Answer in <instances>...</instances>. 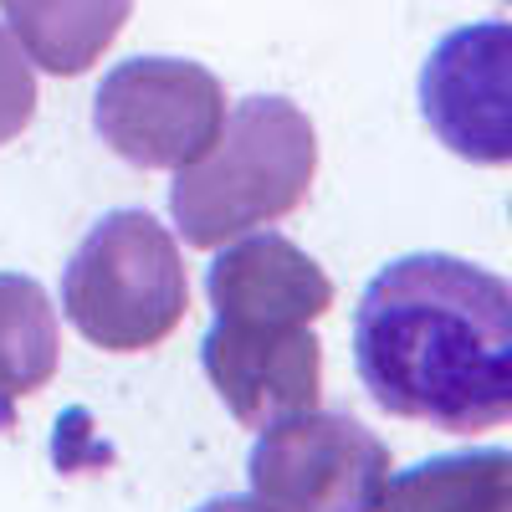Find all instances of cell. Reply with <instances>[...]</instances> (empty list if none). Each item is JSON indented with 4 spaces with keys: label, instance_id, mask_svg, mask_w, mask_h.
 Listing matches in <instances>:
<instances>
[{
    "label": "cell",
    "instance_id": "6da1fadb",
    "mask_svg": "<svg viewBox=\"0 0 512 512\" xmlns=\"http://www.w3.org/2000/svg\"><path fill=\"white\" fill-rule=\"evenodd\" d=\"M369 400L446 436L512 425V282L446 251L390 262L354 308Z\"/></svg>",
    "mask_w": 512,
    "mask_h": 512
},
{
    "label": "cell",
    "instance_id": "7a4b0ae2",
    "mask_svg": "<svg viewBox=\"0 0 512 512\" xmlns=\"http://www.w3.org/2000/svg\"><path fill=\"white\" fill-rule=\"evenodd\" d=\"M318 175L313 118L287 98H246L226 113L221 139L175 169L169 216L185 246H226L256 226L292 216Z\"/></svg>",
    "mask_w": 512,
    "mask_h": 512
},
{
    "label": "cell",
    "instance_id": "3957f363",
    "mask_svg": "<svg viewBox=\"0 0 512 512\" xmlns=\"http://www.w3.org/2000/svg\"><path fill=\"white\" fill-rule=\"evenodd\" d=\"M180 246L149 210H108L62 267V313L103 354H144L185 323Z\"/></svg>",
    "mask_w": 512,
    "mask_h": 512
},
{
    "label": "cell",
    "instance_id": "277c9868",
    "mask_svg": "<svg viewBox=\"0 0 512 512\" xmlns=\"http://www.w3.org/2000/svg\"><path fill=\"white\" fill-rule=\"evenodd\" d=\"M93 128L134 169H185L221 139L226 88L185 57H128L98 82Z\"/></svg>",
    "mask_w": 512,
    "mask_h": 512
},
{
    "label": "cell",
    "instance_id": "5b68a950",
    "mask_svg": "<svg viewBox=\"0 0 512 512\" xmlns=\"http://www.w3.org/2000/svg\"><path fill=\"white\" fill-rule=\"evenodd\" d=\"M390 472V446L369 425L323 410L267 425L246 461L251 497L272 512H379Z\"/></svg>",
    "mask_w": 512,
    "mask_h": 512
},
{
    "label": "cell",
    "instance_id": "8992f818",
    "mask_svg": "<svg viewBox=\"0 0 512 512\" xmlns=\"http://www.w3.org/2000/svg\"><path fill=\"white\" fill-rule=\"evenodd\" d=\"M420 113L466 164H512V21L446 31L420 67Z\"/></svg>",
    "mask_w": 512,
    "mask_h": 512
},
{
    "label": "cell",
    "instance_id": "52a82bcc",
    "mask_svg": "<svg viewBox=\"0 0 512 512\" xmlns=\"http://www.w3.org/2000/svg\"><path fill=\"white\" fill-rule=\"evenodd\" d=\"M200 369L246 431L318 410L323 395V344L313 323L216 318L200 344Z\"/></svg>",
    "mask_w": 512,
    "mask_h": 512
},
{
    "label": "cell",
    "instance_id": "ba28073f",
    "mask_svg": "<svg viewBox=\"0 0 512 512\" xmlns=\"http://www.w3.org/2000/svg\"><path fill=\"white\" fill-rule=\"evenodd\" d=\"M216 318L241 323H318L333 308V282L303 246L277 231H246L205 267Z\"/></svg>",
    "mask_w": 512,
    "mask_h": 512
},
{
    "label": "cell",
    "instance_id": "9c48e42d",
    "mask_svg": "<svg viewBox=\"0 0 512 512\" xmlns=\"http://www.w3.org/2000/svg\"><path fill=\"white\" fill-rule=\"evenodd\" d=\"M6 31L52 77L88 72L134 16V0H0Z\"/></svg>",
    "mask_w": 512,
    "mask_h": 512
},
{
    "label": "cell",
    "instance_id": "30bf717a",
    "mask_svg": "<svg viewBox=\"0 0 512 512\" xmlns=\"http://www.w3.org/2000/svg\"><path fill=\"white\" fill-rule=\"evenodd\" d=\"M62 364V333L47 287L21 272H0V431L16 420V405L47 390Z\"/></svg>",
    "mask_w": 512,
    "mask_h": 512
},
{
    "label": "cell",
    "instance_id": "8fae6325",
    "mask_svg": "<svg viewBox=\"0 0 512 512\" xmlns=\"http://www.w3.org/2000/svg\"><path fill=\"white\" fill-rule=\"evenodd\" d=\"M512 492V451L482 446L431 456L390 477L379 512H497Z\"/></svg>",
    "mask_w": 512,
    "mask_h": 512
},
{
    "label": "cell",
    "instance_id": "7c38bea8",
    "mask_svg": "<svg viewBox=\"0 0 512 512\" xmlns=\"http://www.w3.org/2000/svg\"><path fill=\"white\" fill-rule=\"evenodd\" d=\"M36 118V72L31 57L16 47V36L0 26V149L26 134Z\"/></svg>",
    "mask_w": 512,
    "mask_h": 512
},
{
    "label": "cell",
    "instance_id": "4fadbf2b",
    "mask_svg": "<svg viewBox=\"0 0 512 512\" xmlns=\"http://www.w3.org/2000/svg\"><path fill=\"white\" fill-rule=\"evenodd\" d=\"M195 512H272L267 502H256V497H216V502H205Z\"/></svg>",
    "mask_w": 512,
    "mask_h": 512
},
{
    "label": "cell",
    "instance_id": "5bb4252c",
    "mask_svg": "<svg viewBox=\"0 0 512 512\" xmlns=\"http://www.w3.org/2000/svg\"><path fill=\"white\" fill-rule=\"evenodd\" d=\"M497 512H512V492H507V502H502V507H497Z\"/></svg>",
    "mask_w": 512,
    "mask_h": 512
},
{
    "label": "cell",
    "instance_id": "9a60e30c",
    "mask_svg": "<svg viewBox=\"0 0 512 512\" xmlns=\"http://www.w3.org/2000/svg\"><path fill=\"white\" fill-rule=\"evenodd\" d=\"M507 6H512V0H507Z\"/></svg>",
    "mask_w": 512,
    "mask_h": 512
}]
</instances>
